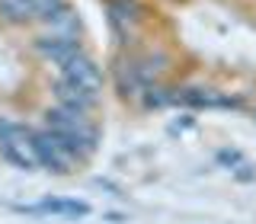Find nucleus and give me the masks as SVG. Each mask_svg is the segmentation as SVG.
<instances>
[{
  "instance_id": "nucleus-1",
  "label": "nucleus",
  "mask_w": 256,
  "mask_h": 224,
  "mask_svg": "<svg viewBox=\"0 0 256 224\" xmlns=\"http://www.w3.org/2000/svg\"><path fill=\"white\" fill-rule=\"evenodd\" d=\"M45 128L52 134H58L61 144L70 150L77 160L90 157L100 144V128H96L84 112H74L68 106H54L45 112Z\"/></svg>"
},
{
  "instance_id": "nucleus-2",
  "label": "nucleus",
  "mask_w": 256,
  "mask_h": 224,
  "mask_svg": "<svg viewBox=\"0 0 256 224\" xmlns=\"http://www.w3.org/2000/svg\"><path fill=\"white\" fill-rule=\"evenodd\" d=\"M0 154L26 173L38 166L36 154H32V132L22 122H13V118H0Z\"/></svg>"
},
{
  "instance_id": "nucleus-3",
  "label": "nucleus",
  "mask_w": 256,
  "mask_h": 224,
  "mask_svg": "<svg viewBox=\"0 0 256 224\" xmlns=\"http://www.w3.org/2000/svg\"><path fill=\"white\" fill-rule=\"evenodd\" d=\"M32 154H36L38 166H45V170H52V173H58V176L74 173L77 157L70 154V150L61 144L58 134H52L48 128H42V132H32Z\"/></svg>"
},
{
  "instance_id": "nucleus-4",
  "label": "nucleus",
  "mask_w": 256,
  "mask_h": 224,
  "mask_svg": "<svg viewBox=\"0 0 256 224\" xmlns=\"http://www.w3.org/2000/svg\"><path fill=\"white\" fill-rule=\"evenodd\" d=\"M61 68V77L64 80H70V84H77V86H84V90H90L100 96L102 90V84H106V74H102V68L96 64L93 58H86L84 52H77V54H70L64 64H58Z\"/></svg>"
},
{
  "instance_id": "nucleus-5",
  "label": "nucleus",
  "mask_w": 256,
  "mask_h": 224,
  "mask_svg": "<svg viewBox=\"0 0 256 224\" xmlns=\"http://www.w3.org/2000/svg\"><path fill=\"white\" fill-rule=\"evenodd\" d=\"M170 102H182L192 109H237L240 100L218 90H205V86H182V90H170Z\"/></svg>"
},
{
  "instance_id": "nucleus-6",
  "label": "nucleus",
  "mask_w": 256,
  "mask_h": 224,
  "mask_svg": "<svg viewBox=\"0 0 256 224\" xmlns=\"http://www.w3.org/2000/svg\"><path fill=\"white\" fill-rule=\"evenodd\" d=\"M52 93H54V100H58V106H68V109H74V112H84V116H90V112L96 109V102H100V96H96V93L84 90V86L70 84V80H64V77L54 80Z\"/></svg>"
},
{
  "instance_id": "nucleus-7",
  "label": "nucleus",
  "mask_w": 256,
  "mask_h": 224,
  "mask_svg": "<svg viewBox=\"0 0 256 224\" xmlns=\"http://www.w3.org/2000/svg\"><path fill=\"white\" fill-rule=\"evenodd\" d=\"M36 52L42 54L45 61H52V64H64L70 54L80 52V42H77V36H61V32H52V36H38L36 38Z\"/></svg>"
},
{
  "instance_id": "nucleus-8",
  "label": "nucleus",
  "mask_w": 256,
  "mask_h": 224,
  "mask_svg": "<svg viewBox=\"0 0 256 224\" xmlns=\"http://www.w3.org/2000/svg\"><path fill=\"white\" fill-rule=\"evenodd\" d=\"M16 212H42V214H64V218H86L90 214V205L86 202H77V198H45L38 205H16Z\"/></svg>"
},
{
  "instance_id": "nucleus-9",
  "label": "nucleus",
  "mask_w": 256,
  "mask_h": 224,
  "mask_svg": "<svg viewBox=\"0 0 256 224\" xmlns=\"http://www.w3.org/2000/svg\"><path fill=\"white\" fill-rule=\"evenodd\" d=\"M134 64V70H138V80L141 84H154V80L166 70V64H170V58H166L164 52H148L144 58L138 61H132Z\"/></svg>"
},
{
  "instance_id": "nucleus-10",
  "label": "nucleus",
  "mask_w": 256,
  "mask_h": 224,
  "mask_svg": "<svg viewBox=\"0 0 256 224\" xmlns=\"http://www.w3.org/2000/svg\"><path fill=\"white\" fill-rule=\"evenodd\" d=\"M0 20L13 22V26H26V22L36 20V13H32L22 0H0Z\"/></svg>"
},
{
  "instance_id": "nucleus-11",
  "label": "nucleus",
  "mask_w": 256,
  "mask_h": 224,
  "mask_svg": "<svg viewBox=\"0 0 256 224\" xmlns=\"http://www.w3.org/2000/svg\"><path fill=\"white\" fill-rule=\"evenodd\" d=\"M109 13H112V26H128V22H138V0H112L109 4Z\"/></svg>"
},
{
  "instance_id": "nucleus-12",
  "label": "nucleus",
  "mask_w": 256,
  "mask_h": 224,
  "mask_svg": "<svg viewBox=\"0 0 256 224\" xmlns=\"http://www.w3.org/2000/svg\"><path fill=\"white\" fill-rule=\"evenodd\" d=\"M141 90H144L141 102H144L148 109H164V106H170V90H164L160 84H144Z\"/></svg>"
},
{
  "instance_id": "nucleus-13",
  "label": "nucleus",
  "mask_w": 256,
  "mask_h": 224,
  "mask_svg": "<svg viewBox=\"0 0 256 224\" xmlns=\"http://www.w3.org/2000/svg\"><path fill=\"white\" fill-rule=\"evenodd\" d=\"M22 4L29 6L32 13H36V20H52L54 13L58 10H64V6H68V0H22Z\"/></svg>"
},
{
  "instance_id": "nucleus-14",
  "label": "nucleus",
  "mask_w": 256,
  "mask_h": 224,
  "mask_svg": "<svg viewBox=\"0 0 256 224\" xmlns=\"http://www.w3.org/2000/svg\"><path fill=\"white\" fill-rule=\"evenodd\" d=\"M214 160H218L221 166H228V170H237L240 164H246L244 154H240V150H234V148H224V150H218V154H214Z\"/></svg>"
},
{
  "instance_id": "nucleus-15",
  "label": "nucleus",
  "mask_w": 256,
  "mask_h": 224,
  "mask_svg": "<svg viewBox=\"0 0 256 224\" xmlns=\"http://www.w3.org/2000/svg\"><path fill=\"white\" fill-rule=\"evenodd\" d=\"M253 176H256V173H253V166H246V164H240V166H237V180H244V182H246V180H253Z\"/></svg>"
},
{
  "instance_id": "nucleus-16",
  "label": "nucleus",
  "mask_w": 256,
  "mask_h": 224,
  "mask_svg": "<svg viewBox=\"0 0 256 224\" xmlns=\"http://www.w3.org/2000/svg\"><path fill=\"white\" fill-rule=\"evenodd\" d=\"M106 221H112V224H122V221H125V214H118V212H109V214H106Z\"/></svg>"
},
{
  "instance_id": "nucleus-17",
  "label": "nucleus",
  "mask_w": 256,
  "mask_h": 224,
  "mask_svg": "<svg viewBox=\"0 0 256 224\" xmlns=\"http://www.w3.org/2000/svg\"><path fill=\"white\" fill-rule=\"evenodd\" d=\"M180 125H182V128H189V125H192V116H182L180 122H176V128H180Z\"/></svg>"
}]
</instances>
